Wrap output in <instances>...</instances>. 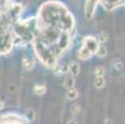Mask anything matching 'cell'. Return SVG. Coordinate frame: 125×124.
<instances>
[{
  "instance_id": "1",
  "label": "cell",
  "mask_w": 125,
  "mask_h": 124,
  "mask_svg": "<svg viewBox=\"0 0 125 124\" xmlns=\"http://www.w3.org/2000/svg\"><path fill=\"white\" fill-rule=\"evenodd\" d=\"M68 72L73 76H77L79 73V65L76 61H71L68 63Z\"/></svg>"
},
{
  "instance_id": "2",
  "label": "cell",
  "mask_w": 125,
  "mask_h": 124,
  "mask_svg": "<svg viewBox=\"0 0 125 124\" xmlns=\"http://www.w3.org/2000/svg\"><path fill=\"white\" fill-rule=\"evenodd\" d=\"M91 56H92V52L89 51L87 47H84V46L78 51V57H79L81 60H88Z\"/></svg>"
},
{
  "instance_id": "3",
  "label": "cell",
  "mask_w": 125,
  "mask_h": 124,
  "mask_svg": "<svg viewBox=\"0 0 125 124\" xmlns=\"http://www.w3.org/2000/svg\"><path fill=\"white\" fill-rule=\"evenodd\" d=\"M22 67H24L25 69H31V68L33 67V61H32V58H30L29 56H25V57L22 58Z\"/></svg>"
},
{
  "instance_id": "4",
  "label": "cell",
  "mask_w": 125,
  "mask_h": 124,
  "mask_svg": "<svg viewBox=\"0 0 125 124\" xmlns=\"http://www.w3.org/2000/svg\"><path fill=\"white\" fill-rule=\"evenodd\" d=\"M33 92H35V94H37V96H42L46 92V87L43 84H40V83L35 84L33 86Z\"/></svg>"
},
{
  "instance_id": "5",
  "label": "cell",
  "mask_w": 125,
  "mask_h": 124,
  "mask_svg": "<svg viewBox=\"0 0 125 124\" xmlns=\"http://www.w3.org/2000/svg\"><path fill=\"white\" fill-rule=\"evenodd\" d=\"M104 86H105L104 77H95V79H94V87L97 88V90H102Z\"/></svg>"
},
{
  "instance_id": "6",
  "label": "cell",
  "mask_w": 125,
  "mask_h": 124,
  "mask_svg": "<svg viewBox=\"0 0 125 124\" xmlns=\"http://www.w3.org/2000/svg\"><path fill=\"white\" fill-rule=\"evenodd\" d=\"M106 54H108L106 47H105L104 45H99V46H98V50H97V56L100 57V58H103V57L106 56Z\"/></svg>"
},
{
  "instance_id": "7",
  "label": "cell",
  "mask_w": 125,
  "mask_h": 124,
  "mask_svg": "<svg viewBox=\"0 0 125 124\" xmlns=\"http://www.w3.org/2000/svg\"><path fill=\"white\" fill-rule=\"evenodd\" d=\"M77 97H78V91L76 88H71V90L67 91V98L68 99L73 101V99H77Z\"/></svg>"
},
{
  "instance_id": "8",
  "label": "cell",
  "mask_w": 125,
  "mask_h": 124,
  "mask_svg": "<svg viewBox=\"0 0 125 124\" xmlns=\"http://www.w3.org/2000/svg\"><path fill=\"white\" fill-rule=\"evenodd\" d=\"M106 41H108V34H106V32H100L98 35V42L100 45H104Z\"/></svg>"
},
{
  "instance_id": "9",
  "label": "cell",
  "mask_w": 125,
  "mask_h": 124,
  "mask_svg": "<svg viewBox=\"0 0 125 124\" xmlns=\"http://www.w3.org/2000/svg\"><path fill=\"white\" fill-rule=\"evenodd\" d=\"M74 79L71 77V78H67L64 79V87L67 88V90H71V88H74Z\"/></svg>"
},
{
  "instance_id": "10",
  "label": "cell",
  "mask_w": 125,
  "mask_h": 124,
  "mask_svg": "<svg viewBox=\"0 0 125 124\" xmlns=\"http://www.w3.org/2000/svg\"><path fill=\"white\" fill-rule=\"evenodd\" d=\"M53 72H55L56 75H63L64 72H66V67L64 66H56L55 67V69H53Z\"/></svg>"
},
{
  "instance_id": "11",
  "label": "cell",
  "mask_w": 125,
  "mask_h": 124,
  "mask_svg": "<svg viewBox=\"0 0 125 124\" xmlns=\"http://www.w3.org/2000/svg\"><path fill=\"white\" fill-rule=\"evenodd\" d=\"M71 113H72L73 115H77L81 113V105L79 104H73L72 108H71Z\"/></svg>"
},
{
  "instance_id": "12",
  "label": "cell",
  "mask_w": 125,
  "mask_h": 124,
  "mask_svg": "<svg viewBox=\"0 0 125 124\" xmlns=\"http://www.w3.org/2000/svg\"><path fill=\"white\" fill-rule=\"evenodd\" d=\"M104 73H105V71H104L103 67H97L95 71H94L95 77H104Z\"/></svg>"
},
{
  "instance_id": "13",
  "label": "cell",
  "mask_w": 125,
  "mask_h": 124,
  "mask_svg": "<svg viewBox=\"0 0 125 124\" xmlns=\"http://www.w3.org/2000/svg\"><path fill=\"white\" fill-rule=\"evenodd\" d=\"M26 117H27L29 120H33V119H35V113H33L32 111H29V112L26 113Z\"/></svg>"
},
{
  "instance_id": "14",
  "label": "cell",
  "mask_w": 125,
  "mask_h": 124,
  "mask_svg": "<svg viewBox=\"0 0 125 124\" xmlns=\"http://www.w3.org/2000/svg\"><path fill=\"white\" fill-rule=\"evenodd\" d=\"M67 124H78V120H77L76 117H72V118H69L67 120Z\"/></svg>"
},
{
  "instance_id": "15",
  "label": "cell",
  "mask_w": 125,
  "mask_h": 124,
  "mask_svg": "<svg viewBox=\"0 0 125 124\" xmlns=\"http://www.w3.org/2000/svg\"><path fill=\"white\" fill-rule=\"evenodd\" d=\"M3 108H4V102H3L1 99H0V111H1Z\"/></svg>"
}]
</instances>
